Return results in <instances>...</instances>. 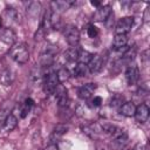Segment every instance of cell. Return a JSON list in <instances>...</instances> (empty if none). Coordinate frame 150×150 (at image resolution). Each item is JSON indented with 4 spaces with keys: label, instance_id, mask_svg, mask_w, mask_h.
<instances>
[{
    "label": "cell",
    "instance_id": "3957f363",
    "mask_svg": "<svg viewBox=\"0 0 150 150\" xmlns=\"http://www.w3.org/2000/svg\"><path fill=\"white\" fill-rule=\"evenodd\" d=\"M42 83H43V90H45L46 95H53L55 93L57 86L60 84L57 75H56V71L50 70L46 75H43Z\"/></svg>",
    "mask_w": 150,
    "mask_h": 150
},
{
    "label": "cell",
    "instance_id": "7a4b0ae2",
    "mask_svg": "<svg viewBox=\"0 0 150 150\" xmlns=\"http://www.w3.org/2000/svg\"><path fill=\"white\" fill-rule=\"evenodd\" d=\"M129 143V137L125 131L122 129L117 128L115 132L111 135V142H110V148L112 150H123Z\"/></svg>",
    "mask_w": 150,
    "mask_h": 150
},
{
    "label": "cell",
    "instance_id": "ffe728a7",
    "mask_svg": "<svg viewBox=\"0 0 150 150\" xmlns=\"http://www.w3.org/2000/svg\"><path fill=\"white\" fill-rule=\"evenodd\" d=\"M16 125H18V118L13 114H9L7 116L4 125H2L1 131H12V130H14L16 128Z\"/></svg>",
    "mask_w": 150,
    "mask_h": 150
},
{
    "label": "cell",
    "instance_id": "cb8c5ba5",
    "mask_svg": "<svg viewBox=\"0 0 150 150\" xmlns=\"http://www.w3.org/2000/svg\"><path fill=\"white\" fill-rule=\"evenodd\" d=\"M33 107H34V101L30 97L26 98L25 102H23V104L21 105V109H20V117L21 118H25L29 114V111H30V109Z\"/></svg>",
    "mask_w": 150,
    "mask_h": 150
},
{
    "label": "cell",
    "instance_id": "9a60e30c",
    "mask_svg": "<svg viewBox=\"0 0 150 150\" xmlns=\"http://www.w3.org/2000/svg\"><path fill=\"white\" fill-rule=\"evenodd\" d=\"M128 36L127 35H123V34H116L114 40H112V48L115 50H125L128 47Z\"/></svg>",
    "mask_w": 150,
    "mask_h": 150
},
{
    "label": "cell",
    "instance_id": "8fae6325",
    "mask_svg": "<svg viewBox=\"0 0 150 150\" xmlns=\"http://www.w3.org/2000/svg\"><path fill=\"white\" fill-rule=\"evenodd\" d=\"M96 87H97V86H96L95 83H87V84L81 86V87L79 88V90H77L79 97H80L81 100H89V98L93 96L94 91L96 90Z\"/></svg>",
    "mask_w": 150,
    "mask_h": 150
},
{
    "label": "cell",
    "instance_id": "4fadbf2b",
    "mask_svg": "<svg viewBox=\"0 0 150 150\" xmlns=\"http://www.w3.org/2000/svg\"><path fill=\"white\" fill-rule=\"evenodd\" d=\"M74 4V1H62V0H57V1H52L50 2V11L55 14H61L64 11H67L71 5Z\"/></svg>",
    "mask_w": 150,
    "mask_h": 150
},
{
    "label": "cell",
    "instance_id": "603a6c76",
    "mask_svg": "<svg viewBox=\"0 0 150 150\" xmlns=\"http://www.w3.org/2000/svg\"><path fill=\"white\" fill-rule=\"evenodd\" d=\"M88 71L89 70H88V66L87 64H84L82 62H77L76 66L73 69V75L76 76V77H83V76H86L88 74Z\"/></svg>",
    "mask_w": 150,
    "mask_h": 150
},
{
    "label": "cell",
    "instance_id": "484cf974",
    "mask_svg": "<svg viewBox=\"0 0 150 150\" xmlns=\"http://www.w3.org/2000/svg\"><path fill=\"white\" fill-rule=\"evenodd\" d=\"M56 75H57L59 82H60V83H63V82H66L67 80H69V77H70V71H69L66 67H61V68L56 71Z\"/></svg>",
    "mask_w": 150,
    "mask_h": 150
},
{
    "label": "cell",
    "instance_id": "9c48e42d",
    "mask_svg": "<svg viewBox=\"0 0 150 150\" xmlns=\"http://www.w3.org/2000/svg\"><path fill=\"white\" fill-rule=\"evenodd\" d=\"M139 77H141V73H139L138 67L135 64H129L125 70V80H127L128 84L129 86L136 84L139 81Z\"/></svg>",
    "mask_w": 150,
    "mask_h": 150
},
{
    "label": "cell",
    "instance_id": "30bf717a",
    "mask_svg": "<svg viewBox=\"0 0 150 150\" xmlns=\"http://www.w3.org/2000/svg\"><path fill=\"white\" fill-rule=\"evenodd\" d=\"M111 14H112L111 7L109 5H105V6H101L97 8V11L93 15V19L96 22H105Z\"/></svg>",
    "mask_w": 150,
    "mask_h": 150
},
{
    "label": "cell",
    "instance_id": "7c38bea8",
    "mask_svg": "<svg viewBox=\"0 0 150 150\" xmlns=\"http://www.w3.org/2000/svg\"><path fill=\"white\" fill-rule=\"evenodd\" d=\"M149 107L145 104V103H141L139 105L136 107V111H135V117H136V121L139 122V123H144L148 121L149 118Z\"/></svg>",
    "mask_w": 150,
    "mask_h": 150
},
{
    "label": "cell",
    "instance_id": "f1b7e54d",
    "mask_svg": "<svg viewBox=\"0 0 150 150\" xmlns=\"http://www.w3.org/2000/svg\"><path fill=\"white\" fill-rule=\"evenodd\" d=\"M5 14H6V16L8 18V20L11 19V20L14 21V20L18 18V13H16V11H15L13 7H7L6 11H5Z\"/></svg>",
    "mask_w": 150,
    "mask_h": 150
},
{
    "label": "cell",
    "instance_id": "d4e9b609",
    "mask_svg": "<svg viewBox=\"0 0 150 150\" xmlns=\"http://www.w3.org/2000/svg\"><path fill=\"white\" fill-rule=\"evenodd\" d=\"M123 103H124V96L122 94H114L109 101V104L112 108H121Z\"/></svg>",
    "mask_w": 150,
    "mask_h": 150
},
{
    "label": "cell",
    "instance_id": "2e32d148",
    "mask_svg": "<svg viewBox=\"0 0 150 150\" xmlns=\"http://www.w3.org/2000/svg\"><path fill=\"white\" fill-rule=\"evenodd\" d=\"M135 56H136V47H135V46H130V47H128V48L123 52L120 62L123 63V64H128V66H129V64L135 60Z\"/></svg>",
    "mask_w": 150,
    "mask_h": 150
},
{
    "label": "cell",
    "instance_id": "836d02e7",
    "mask_svg": "<svg viewBox=\"0 0 150 150\" xmlns=\"http://www.w3.org/2000/svg\"><path fill=\"white\" fill-rule=\"evenodd\" d=\"M1 26H2V18L0 16V28H1Z\"/></svg>",
    "mask_w": 150,
    "mask_h": 150
},
{
    "label": "cell",
    "instance_id": "277c9868",
    "mask_svg": "<svg viewBox=\"0 0 150 150\" xmlns=\"http://www.w3.org/2000/svg\"><path fill=\"white\" fill-rule=\"evenodd\" d=\"M64 40L67 41V43L71 47H76L80 42V32L77 29L76 26L74 25H67L63 27L62 29Z\"/></svg>",
    "mask_w": 150,
    "mask_h": 150
},
{
    "label": "cell",
    "instance_id": "1f68e13d",
    "mask_svg": "<svg viewBox=\"0 0 150 150\" xmlns=\"http://www.w3.org/2000/svg\"><path fill=\"white\" fill-rule=\"evenodd\" d=\"M90 103L93 107H100L102 104V97L101 96H94V98L91 100Z\"/></svg>",
    "mask_w": 150,
    "mask_h": 150
},
{
    "label": "cell",
    "instance_id": "5b68a950",
    "mask_svg": "<svg viewBox=\"0 0 150 150\" xmlns=\"http://www.w3.org/2000/svg\"><path fill=\"white\" fill-rule=\"evenodd\" d=\"M105 60H107V56L105 55H103V54H94L93 57H91V60L87 64L89 73H91V74L100 73L102 70L103 66L105 64Z\"/></svg>",
    "mask_w": 150,
    "mask_h": 150
},
{
    "label": "cell",
    "instance_id": "ac0fdd59",
    "mask_svg": "<svg viewBox=\"0 0 150 150\" xmlns=\"http://www.w3.org/2000/svg\"><path fill=\"white\" fill-rule=\"evenodd\" d=\"M14 79H15V74L11 69H5V70H2L0 73V83L2 86H9V84H12L13 81H14Z\"/></svg>",
    "mask_w": 150,
    "mask_h": 150
},
{
    "label": "cell",
    "instance_id": "4316f807",
    "mask_svg": "<svg viewBox=\"0 0 150 150\" xmlns=\"http://www.w3.org/2000/svg\"><path fill=\"white\" fill-rule=\"evenodd\" d=\"M94 54L87 52V50H80V55H79V62H82L84 64H88L89 61L91 60Z\"/></svg>",
    "mask_w": 150,
    "mask_h": 150
},
{
    "label": "cell",
    "instance_id": "5bb4252c",
    "mask_svg": "<svg viewBox=\"0 0 150 150\" xmlns=\"http://www.w3.org/2000/svg\"><path fill=\"white\" fill-rule=\"evenodd\" d=\"M67 130H68V125H66V124H57L54 128V130H53V132L50 135V143L53 145H56L59 143V139L61 138V136L63 134H66Z\"/></svg>",
    "mask_w": 150,
    "mask_h": 150
},
{
    "label": "cell",
    "instance_id": "83f0119b",
    "mask_svg": "<svg viewBox=\"0 0 150 150\" xmlns=\"http://www.w3.org/2000/svg\"><path fill=\"white\" fill-rule=\"evenodd\" d=\"M30 79H32L34 82H41V81L43 80V75H42V73H41L40 69L35 68V69H33V71H32Z\"/></svg>",
    "mask_w": 150,
    "mask_h": 150
},
{
    "label": "cell",
    "instance_id": "ba28073f",
    "mask_svg": "<svg viewBox=\"0 0 150 150\" xmlns=\"http://www.w3.org/2000/svg\"><path fill=\"white\" fill-rule=\"evenodd\" d=\"M55 97L57 101V104L60 108H66L69 103V97H68V90L63 84H59L56 90H55Z\"/></svg>",
    "mask_w": 150,
    "mask_h": 150
},
{
    "label": "cell",
    "instance_id": "44dd1931",
    "mask_svg": "<svg viewBox=\"0 0 150 150\" xmlns=\"http://www.w3.org/2000/svg\"><path fill=\"white\" fill-rule=\"evenodd\" d=\"M79 55H80V49H77L76 47H70L63 53V56H64L66 61H68V62L79 61Z\"/></svg>",
    "mask_w": 150,
    "mask_h": 150
},
{
    "label": "cell",
    "instance_id": "8992f818",
    "mask_svg": "<svg viewBox=\"0 0 150 150\" xmlns=\"http://www.w3.org/2000/svg\"><path fill=\"white\" fill-rule=\"evenodd\" d=\"M57 52V48L55 46H48L41 54L40 57V64L41 67H50L54 63V56Z\"/></svg>",
    "mask_w": 150,
    "mask_h": 150
},
{
    "label": "cell",
    "instance_id": "f546056e",
    "mask_svg": "<svg viewBox=\"0 0 150 150\" xmlns=\"http://www.w3.org/2000/svg\"><path fill=\"white\" fill-rule=\"evenodd\" d=\"M87 34H88V36L89 38H96L97 35H98V29H97V27H95L94 25H89L88 26V28H87Z\"/></svg>",
    "mask_w": 150,
    "mask_h": 150
},
{
    "label": "cell",
    "instance_id": "d6986e66",
    "mask_svg": "<svg viewBox=\"0 0 150 150\" xmlns=\"http://www.w3.org/2000/svg\"><path fill=\"white\" fill-rule=\"evenodd\" d=\"M120 111L123 116H127V117H131L135 115V111H136V104L131 101L129 102H124L121 108H120Z\"/></svg>",
    "mask_w": 150,
    "mask_h": 150
},
{
    "label": "cell",
    "instance_id": "e575fe53",
    "mask_svg": "<svg viewBox=\"0 0 150 150\" xmlns=\"http://www.w3.org/2000/svg\"><path fill=\"white\" fill-rule=\"evenodd\" d=\"M123 150H134V149H123Z\"/></svg>",
    "mask_w": 150,
    "mask_h": 150
},
{
    "label": "cell",
    "instance_id": "6da1fadb",
    "mask_svg": "<svg viewBox=\"0 0 150 150\" xmlns=\"http://www.w3.org/2000/svg\"><path fill=\"white\" fill-rule=\"evenodd\" d=\"M11 57L19 64H25L29 60V52L25 43H16L13 45L9 50Z\"/></svg>",
    "mask_w": 150,
    "mask_h": 150
},
{
    "label": "cell",
    "instance_id": "4dcf8cb0",
    "mask_svg": "<svg viewBox=\"0 0 150 150\" xmlns=\"http://www.w3.org/2000/svg\"><path fill=\"white\" fill-rule=\"evenodd\" d=\"M11 112L7 110V109H0V130L2 129V125L7 118V116L9 115Z\"/></svg>",
    "mask_w": 150,
    "mask_h": 150
},
{
    "label": "cell",
    "instance_id": "d6a6232c",
    "mask_svg": "<svg viewBox=\"0 0 150 150\" xmlns=\"http://www.w3.org/2000/svg\"><path fill=\"white\" fill-rule=\"evenodd\" d=\"M90 5H91V6H94V7H97V8L102 6L101 1H90Z\"/></svg>",
    "mask_w": 150,
    "mask_h": 150
},
{
    "label": "cell",
    "instance_id": "e0dca14e",
    "mask_svg": "<svg viewBox=\"0 0 150 150\" xmlns=\"http://www.w3.org/2000/svg\"><path fill=\"white\" fill-rule=\"evenodd\" d=\"M0 39L5 43H7L9 46H13L14 42H15V40H16V35L13 32V29H11V28H4L1 30V33H0Z\"/></svg>",
    "mask_w": 150,
    "mask_h": 150
},
{
    "label": "cell",
    "instance_id": "7402d4cb",
    "mask_svg": "<svg viewBox=\"0 0 150 150\" xmlns=\"http://www.w3.org/2000/svg\"><path fill=\"white\" fill-rule=\"evenodd\" d=\"M41 9V4L39 1H30L27 6V14L30 18H36L40 13Z\"/></svg>",
    "mask_w": 150,
    "mask_h": 150
},
{
    "label": "cell",
    "instance_id": "52a82bcc",
    "mask_svg": "<svg viewBox=\"0 0 150 150\" xmlns=\"http://www.w3.org/2000/svg\"><path fill=\"white\" fill-rule=\"evenodd\" d=\"M134 26V18L132 16H124V18H121L115 27V32L116 34H123V35H127L131 28Z\"/></svg>",
    "mask_w": 150,
    "mask_h": 150
}]
</instances>
